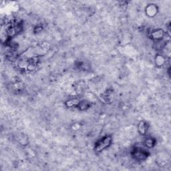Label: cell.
Returning a JSON list of instances; mask_svg holds the SVG:
<instances>
[{"label": "cell", "mask_w": 171, "mask_h": 171, "mask_svg": "<svg viewBox=\"0 0 171 171\" xmlns=\"http://www.w3.org/2000/svg\"><path fill=\"white\" fill-rule=\"evenodd\" d=\"M112 139L111 136L107 135L100 138L96 142L94 146V150L96 152H100L108 148L112 144Z\"/></svg>", "instance_id": "obj_1"}, {"label": "cell", "mask_w": 171, "mask_h": 171, "mask_svg": "<svg viewBox=\"0 0 171 171\" xmlns=\"http://www.w3.org/2000/svg\"><path fill=\"white\" fill-rule=\"evenodd\" d=\"M165 62V57L162 56L161 55H159V56H157V57H156V63H157V65H162L164 64V63Z\"/></svg>", "instance_id": "obj_9"}, {"label": "cell", "mask_w": 171, "mask_h": 171, "mask_svg": "<svg viewBox=\"0 0 171 171\" xmlns=\"http://www.w3.org/2000/svg\"><path fill=\"white\" fill-rule=\"evenodd\" d=\"M144 146L146 147H147L148 148H151L154 147L155 146L156 140L154 138L148 137V138H146V139L144 140Z\"/></svg>", "instance_id": "obj_6"}, {"label": "cell", "mask_w": 171, "mask_h": 171, "mask_svg": "<svg viewBox=\"0 0 171 171\" xmlns=\"http://www.w3.org/2000/svg\"><path fill=\"white\" fill-rule=\"evenodd\" d=\"M77 107H78L81 110H86L90 107V104L89 102L86 101V100H82V101H80Z\"/></svg>", "instance_id": "obj_7"}, {"label": "cell", "mask_w": 171, "mask_h": 171, "mask_svg": "<svg viewBox=\"0 0 171 171\" xmlns=\"http://www.w3.org/2000/svg\"><path fill=\"white\" fill-rule=\"evenodd\" d=\"M164 35H165L164 32H163L162 29H157L152 31L151 33L150 34V36L153 40H155L156 42H157L160 41V40H162L163 37H164Z\"/></svg>", "instance_id": "obj_3"}, {"label": "cell", "mask_w": 171, "mask_h": 171, "mask_svg": "<svg viewBox=\"0 0 171 171\" xmlns=\"http://www.w3.org/2000/svg\"><path fill=\"white\" fill-rule=\"evenodd\" d=\"M132 156L134 159L138 161H144L149 157V152L144 148L137 147L132 150Z\"/></svg>", "instance_id": "obj_2"}, {"label": "cell", "mask_w": 171, "mask_h": 171, "mask_svg": "<svg viewBox=\"0 0 171 171\" xmlns=\"http://www.w3.org/2000/svg\"><path fill=\"white\" fill-rule=\"evenodd\" d=\"M158 9L154 5H149L146 9V11H147V15L149 17L154 16L157 13Z\"/></svg>", "instance_id": "obj_5"}, {"label": "cell", "mask_w": 171, "mask_h": 171, "mask_svg": "<svg viewBox=\"0 0 171 171\" xmlns=\"http://www.w3.org/2000/svg\"><path fill=\"white\" fill-rule=\"evenodd\" d=\"M80 102V100H78V99L76 98H74V99H71L68 100L66 102V105L68 106V107H75V106H78V105Z\"/></svg>", "instance_id": "obj_8"}, {"label": "cell", "mask_w": 171, "mask_h": 171, "mask_svg": "<svg viewBox=\"0 0 171 171\" xmlns=\"http://www.w3.org/2000/svg\"><path fill=\"white\" fill-rule=\"evenodd\" d=\"M148 128H149V125L147 122L144 121H142L139 123L138 126V132L141 135H145L148 130Z\"/></svg>", "instance_id": "obj_4"}]
</instances>
